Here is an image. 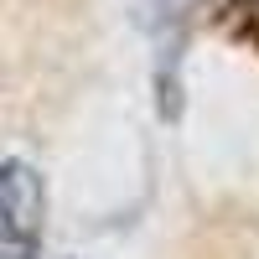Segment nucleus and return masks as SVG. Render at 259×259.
<instances>
[{"mask_svg":"<svg viewBox=\"0 0 259 259\" xmlns=\"http://www.w3.org/2000/svg\"><path fill=\"white\" fill-rule=\"evenodd\" d=\"M212 11V26H218L228 41H239L259 57V0H202Z\"/></svg>","mask_w":259,"mask_h":259,"instance_id":"f03ea898","label":"nucleus"},{"mask_svg":"<svg viewBox=\"0 0 259 259\" xmlns=\"http://www.w3.org/2000/svg\"><path fill=\"white\" fill-rule=\"evenodd\" d=\"M47 228V182L31 161H0V259H36Z\"/></svg>","mask_w":259,"mask_h":259,"instance_id":"f257e3e1","label":"nucleus"},{"mask_svg":"<svg viewBox=\"0 0 259 259\" xmlns=\"http://www.w3.org/2000/svg\"><path fill=\"white\" fill-rule=\"evenodd\" d=\"M197 6H202V0H135V16H140L145 31L171 36V31H182L187 11H197Z\"/></svg>","mask_w":259,"mask_h":259,"instance_id":"7ed1b4c3","label":"nucleus"}]
</instances>
